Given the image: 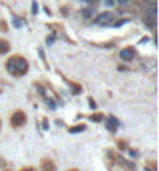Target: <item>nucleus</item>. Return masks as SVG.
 Returning a JSON list of instances; mask_svg holds the SVG:
<instances>
[{
    "instance_id": "nucleus-7",
    "label": "nucleus",
    "mask_w": 159,
    "mask_h": 171,
    "mask_svg": "<svg viewBox=\"0 0 159 171\" xmlns=\"http://www.w3.org/2000/svg\"><path fill=\"white\" fill-rule=\"evenodd\" d=\"M106 6H114L116 5V0H103Z\"/></svg>"
},
{
    "instance_id": "nucleus-9",
    "label": "nucleus",
    "mask_w": 159,
    "mask_h": 171,
    "mask_svg": "<svg viewBox=\"0 0 159 171\" xmlns=\"http://www.w3.org/2000/svg\"><path fill=\"white\" fill-rule=\"evenodd\" d=\"M126 22H128V20H120V22H117V24H116V26H120L122 24H126Z\"/></svg>"
},
{
    "instance_id": "nucleus-11",
    "label": "nucleus",
    "mask_w": 159,
    "mask_h": 171,
    "mask_svg": "<svg viewBox=\"0 0 159 171\" xmlns=\"http://www.w3.org/2000/svg\"><path fill=\"white\" fill-rule=\"evenodd\" d=\"M36 11H38V6H36V3H33V13L36 14Z\"/></svg>"
},
{
    "instance_id": "nucleus-14",
    "label": "nucleus",
    "mask_w": 159,
    "mask_h": 171,
    "mask_svg": "<svg viewBox=\"0 0 159 171\" xmlns=\"http://www.w3.org/2000/svg\"><path fill=\"white\" fill-rule=\"evenodd\" d=\"M145 171H153V170H150V168H145Z\"/></svg>"
},
{
    "instance_id": "nucleus-15",
    "label": "nucleus",
    "mask_w": 159,
    "mask_h": 171,
    "mask_svg": "<svg viewBox=\"0 0 159 171\" xmlns=\"http://www.w3.org/2000/svg\"><path fill=\"white\" fill-rule=\"evenodd\" d=\"M74 171H76V170H74Z\"/></svg>"
},
{
    "instance_id": "nucleus-6",
    "label": "nucleus",
    "mask_w": 159,
    "mask_h": 171,
    "mask_svg": "<svg viewBox=\"0 0 159 171\" xmlns=\"http://www.w3.org/2000/svg\"><path fill=\"white\" fill-rule=\"evenodd\" d=\"M42 170L44 171H55V165L52 162H44L42 163Z\"/></svg>"
},
{
    "instance_id": "nucleus-4",
    "label": "nucleus",
    "mask_w": 159,
    "mask_h": 171,
    "mask_svg": "<svg viewBox=\"0 0 159 171\" xmlns=\"http://www.w3.org/2000/svg\"><path fill=\"white\" fill-rule=\"evenodd\" d=\"M120 58L125 61H131L134 58V50L133 48H123V50L120 51Z\"/></svg>"
},
{
    "instance_id": "nucleus-12",
    "label": "nucleus",
    "mask_w": 159,
    "mask_h": 171,
    "mask_svg": "<svg viewBox=\"0 0 159 171\" xmlns=\"http://www.w3.org/2000/svg\"><path fill=\"white\" fill-rule=\"evenodd\" d=\"M20 171H34L33 168H24V170H20Z\"/></svg>"
},
{
    "instance_id": "nucleus-3",
    "label": "nucleus",
    "mask_w": 159,
    "mask_h": 171,
    "mask_svg": "<svg viewBox=\"0 0 159 171\" xmlns=\"http://www.w3.org/2000/svg\"><path fill=\"white\" fill-rule=\"evenodd\" d=\"M11 123L14 126H22L25 123V114L24 112H16V114L11 117Z\"/></svg>"
},
{
    "instance_id": "nucleus-5",
    "label": "nucleus",
    "mask_w": 159,
    "mask_h": 171,
    "mask_svg": "<svg viewBox=\"0 0 159 171\" xmlns=\"http://www.w3.org/2000/svg\"><path fill=\"white\" fill-rule=\"evenodd\" d=\"M8 50H10V44H8L5 39H0V55L6 53Z\"/></svg>"
},
{
    "instance_id": "nucleus-13",
    "label": "nucleus",
    "mask_w": 159,
    "mask_h": 171,
    "mask_svg": "<svg viewBox=\"0 0 159 171\" xmlns=\"http://www.w3.org/2000/svg\"><path fill=\"white\" fill-rule=\"evenodd\" d=\"M84 2H88V3H92V2H94V0H84Z\"/></svg>"
},
{
    "instance_id": "nucleus-1",
    "label": "nucleus",
    "mask_w": 159,
    "mask_h": 171,
    "mask_svg": "<svg viewBox=\"0 0 159 171\" xmlns=\"http://www.w3.org/2000/svg\"><path fill=\"white\" fill-rule=\"evenodd\" d=\"M6 69L13 75H24V73H27V70H28V64H27V61L24 58L13 56L11 59L6 62Z\"/></svg>"
},
{
    "instance_id": "nucleus-8",
    "label": "nucleus",
    "mask_w": 159,
    "mask_h": 171,
    "mask_svg": "<svg viewBox=\"0 0 159 171\" xmlns=\"http://www.w3.org/2000/svg\"><path fill=\"white\" fill-rule=\"evenodd\" d=\"M83 129H84V126H78V128H72L70 132H80V131H83Z\"/></svg>"
},
{
    "instance_id": "nucleus-2",
    "label": "nucleus",
    "mask_w": 159,
    "mask_h": 171,
    "mask_svg": "<svg viewBox=\"0 0 159 171\" xmlns=\"http://www.w3.org/2000/svg\"><path fill=\"white\" fill-rule=\"evenodd\" d=\"M112 19H114V17H112L111 13H102V14L97 16L95 24H97V25H109L112 22Z\"/></svg>"
},
{
    "instance_id": "nucleus-10",
    "label": "nucleus",
    "mask_w": 159,
    "mask_h": 171,
    "mask_svg": "<svg viewBox=\"0 0 159 171\" xmlns=\"http://www.w3.org/2000/svg\"><path fill=\"white\" fill-rule=\"evenodd\" d=\"M119 3H122V5H126V3H128V0H119Z\"/></svg>"
}]
</instances>
